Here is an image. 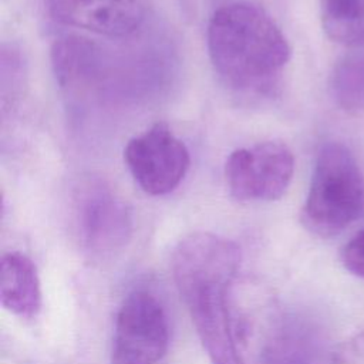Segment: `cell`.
I'll list each match as a JSON object with an SVG mask.
<instances>
[{
	"instance_id": "6da1fadb",
	"label": "cell",
	"mask_w": 364,
	"mask_h": 364,
	"mask_svg": "<svg viewBox=\"0 0 364 364\" xmlns=\"http://www.w3.org/2000/svg\"><path fill=\"white\" fill-rule=\"evenodd\" d=\"M240 260L236 242L209 232L185 236L172 253L175 286L212 364H237L229 300Z\"/></svg>"
},
{
	"instance_id": "7a4b0ae2",
	"label": "cell",
	"mask_w": 364,
	"mask_h": 364,
	"mask_svg": "<svg viewBox=\"0 0 364 364\" xmlns=\"http://www.w3.org/2000/svg\"><path fill=\"white\" fill-rule=\"evenodd\" d=\"M208 50L219 77L237 91H269L290 60V46L262 9L219 7L208 26Z\"/></svg>"
},
{
	"instance_id": "3957f363",
	"label": "cell",
	"mask_w": 364,
	"mask_h": 364,
	"mask_svg": "<svg viewBox=\"0 0 364 364\" xmlns=\"http://www.w3.org/2000/svg\"><path fill=\"white\" fill-rule=\"evenodd\" d=\"M363 208L364 178L354 155L340 142L324 144L301 209L303 225L320 237H331L353 223Z\"/></svg>"
},
{
	"instance_id": "277c9868",
	"label": "cell",
	"mask_w": 364,
	"mask_h": 364,
	"mask_svg": "<svg viewBox=\"0 0 364 364\" xmlns=\"http://www.w3.org/2000/svg\"><path fill=\"white\" fill-rule=\"evenodd\" d=\"M168 344V320L159 300L144 290L128 294L117 313L111 364H158Z\"/></svg>"
},
{
	"instance_id": "5b68a950",
	"label": "cell",
	"mask_w": 364,
	"mask_h": 364,
	"mask_svg": "<svg viewBox=\"0 0 364 364\" xmlns=\"http://www.w3.org/2000/svg\"><path fill=\"white\" fill-rule=\"evenodd\" d=\"M293 173V152L279 141H264L236 149L225 165L230 195L243 202L280 199L286 193Z\"/></svg>"
},
{
	"instance_id": "8992f818",
	"label": "cell",
	"mask_w": 364,
	"mask_h": 364,
	"mask_svg": "<svg viewBox=\"0 0 364 364\" xmlns=\"http://www.w3.org/2000/svg\"><path fill=\"white\" fill-rule=\"evenodd\" d=\"M124 158L136 183L154 196L172 192L191 164L186 145L165 124H155L134 136L124 149Z\"/></svg>"
},
{
	"instance_id": "52a82bcc",
	"label": "cell",
	"mask_w": 364,
	"mask_h": 364,
	"mask_svg": "<svg viewBox=\"0 0 364 364\" xmlns=\"http://www.w3.org/2000/svg\"><path fill=\"white\" fill-rule=\"evenodd\" d=\"M77 219L85 247L111 255L127 245L132 218L125 200L100 179L87 181L77 193Z\"/></svg>"
},
{
	"instance_id": "ba28073f",
	"label": "cell",
	"mask_w": 364,
	"mask_h": 364,
	"mask_svg": "<svg viewBox=\"0 0 364 364\" xmlns=\"http://www.w3.org/2000/svg\"><path fill=\"white\" fill-rule=\"evenodd\" d=\"M44 3L55 21L104 36L129 34L144 16L142 0H44Z\"/></svg>"
},
{
	"instance_id": "9c48e42d",
	"label": "cell",
	"mask_w": 364,
	"mask_h": 364,
	"mask_svg": "<svg viewBox=\"0 0 364 364\" xmlns=\"http://www.w3.org/2000/svg\"><path fill=\"white\" fill-rule=\"evenodd\" d=\"M0 303L11 314L31 320L41 310V286L36 264L20 252L0 260Z\"/></svg>"
},
{
	"instance_id": "30bf717a",
	"label": "cell",
	"mask_w": 364,
	"mask_h": 364,
	"mask_svg": "<svg viewBox=\"0 0 364 364\" xmlns=\"http://www.w3.org/2000/svg\"><path fill=\"white\" fill-rule=\"evenodd\" d=\"M320 7L330 38L347 46L364 43V0H320Z\"/></svg>"
},
{
	"instance_id": "8fae6325",
	"label": "cell",
	"mask_w": 364,
	"mask_h": 364,
	"mask_svg": "<svg viewBox=\"0 0 364 364\" xmlns=\"http://www.w3.org/2000/svg\"><path fill=\"white\" fill-rule=\"evenodd\" d=\"M330 90L334 101L348 112L364 109V57H346L333 70Z\"/></svg>"
},
{
	"instance_id": "7c38bea8",
	"label": "cell",
	"mask_w": 364,
	"mask_h": 364,
	"mask_svg": "<svg viewBox=\"0 0 364 364\" xmlns=\"http://www.w3.org/2000/svg\"><path fill=\"white\" fill-rule=\"evenodd\" d=\"M92 60L91 44L81 38L60 40L53 48V67L61 85H68L85 75Z\"/></svg>"
},
{
	"instance_id": "4fadbf2b",
	"label": "cell",
	"mask_w": 364,
	"mask_h": 364,
	"mask_svg": "<svg viewBox=\"0 0 364 364\" xmlns=\"http://www.w3.org/2000/svg\"><path fill=\"white\" fill-rule=\"evenodd\" d=\"M341 263L347 272L364 279V229L358 230L341 249Z\"/></svg>"
}]
</instances>
